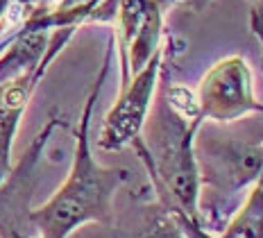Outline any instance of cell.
I'll return each mask as SVG.
<instances>
[{"instance_id":"cell-4","label":"cell","mask_w":263,"mask_h":238,"mask_svg":"<svg viewBox=\"0 0 263 238\" xmlns=\"http://www.w3.org/2000/svg\"><path fill=\"white\" fill-rule=\"evenodd\" d=\"M73 27L50 32H16L0 57V181L12 170V148L32 93L66 43Z\"/></svg>"},{"instance_id":"cell-3","label":"cell","mask_w":263,"mask_h":238,"mask_svg":"<svg viewBox=\"0 0 263 238\" xmlns=\"http://www.w3.org/2000/svg\"><path fill=\"white\" fill-rule=\"evenodd\" d=\"M202 227L220 234L263 173V114L232 123L202 120L193 141Z\"/></svg>"},{"instance_id":"cell-11","label":"cell","mask_w":263,"mask_h":238,"mask_svg":"<svg viewBox=\"0 0 263 238\" xmlns=\"http://www.w3.org/2000/svg\"><path fill=\"white\" fill-rule=\"evenodd\" d=\"M250 25H252V32H254V36L259 39V43L263 46V7H259V5H252Z\"/></svg>"},{"instance_id":"cell-5","label":"cell","mask_w":263,"mask_h":238,"mask_svg":"<svg viewBox=\"0 0 263 238\" xmlns=\"http://www.w3.org/2000/svg\"><path fill=\"white\" fill-rule=\"evenodd\" d=\"M66 118L52 112L39 136L21 157L18 166H12L9 175L0 181V238H34L32 225V195L36 186V168L48 141L57 127H66Z\"/></svg>"},{"instance_id":"cell-8","label":"cell","mask_w":263,"mask_h":238,"mask_svg":"<svg viewBox=\"0 0 263 238\" xmlns=\"http://www.w3.org/2000/svg\"><path fill=\"white\" fill-rule=\"evenodd\" d=\"M161 64H163V48L145 64L143 70H139L132 77L127 84H120V93L116 102H114V107L107 112L100 136H98L100 150L118 152L123 148L132 145V141L141 136V130L145 125V118L150 114L152 100H155L157 93Z\"/></svg>"},{"instance_id":"cell-12","label":"cell","mask_w":263,"mask_h":238,"mask_svg":"<svg viewBox=\"0 0 263 238\" xmlns=\"http://www.w3.org/2000/svg\"><path fill=\"white\" fill-rule=\"evenodd\" d=\"M166 3H168V7H171V5H184V7H189L191 12L200 14V12H204V9L209 7L211 0H166Z\"/></svg>"},{"instance_id":"cell-2","label":"cell","mask_w":263,"mask_h":238,"mask_svg":"<svg viewBox=\"0 0 263 238\" xmlns=\"http://www.w3.org/2000/svg\"><path fill=\"white\" fill-rule=\"evenodd\" d=\"M111 54L114 41H109L105 62L100 66V73L93 82L91 93L82 109L80 125L75 132L73 163H70L64 184L54 191V195L46 204L32 209V225L39 238H68L86 223L109 225L120 188L129 179V173L125 168L100 166L91 152L93 109H96L102 84L111 68Z\"/></svg>"},{"instance_id":"cell-7","label":"cell","mask_w":263,"mask_h":238,"mask_svg":"<svg viewBox=\"0 0 263 238\" xmlns=\"http://www.w3.org/2000/svg\"><path fill=\"white\" fill-rule=\"evenodd\" d=\"M166 0H120L116 12V41L120 57V84H127L163 48Z\"/></svg>"},{"instance_id":"cell-16","label":"cell","mask_w":263,"mask_h":238,"mask_svg":"<svg viewBox=\"0 0 263 238\" xmlns=\"http://www.w3.org/2000/svg\"><path fill=\"white\" fill-rule=\"evenodd\" d=\"M261 52H263V46H261ZM261 68H263V54H261Z\"/></svg>"},{"instance_id":"cell-13","label":"cell","mask_w":263,"mask_h":238,"mask_svg":"<svg viewBox=\"0 0 263 238\" xmlns=\"http://www.w3.org/2000/svg\"><path fill=\"white\" fill-rule=\"evenodd\" d=\"M18 3L27 7H39V5H50V0H18Z\"/></svg>"},{"instance_id":"cell-6","label":"cell","mask_w":263,"mask_h":238,"mask_svg":"<svg viewBox=\"0 0 263 238\" xmlns=\"http://www.w3.org/2000/svg\"><path fill=\"white\" fill-rule=\"evenodd\" d=\"M195 96L202 118L213 123H232L252 114H263V102L254 96L252 68L240 54L213 64L202 75Z\"/></svg>"},{"instance_id":"cell-14","label":"cell","mask_w":263,"mask_h":238,"mask_svg":"<svg viewBox=\"0 0 263 238\" xmlns=\"http://www.w3.org/2000/svg\"><path fill=\"white\" fill-rule=\"evenodd\" d=\"M9 9V0H0V23H3V16Z\"/></svg>"},{"instance_id":"cell-10","label":"cell","mask_w":263,"mask_h":238,"mask_svg":"<svg viewBox=\"0 0 263 238\" xmlns=\"http://www.w3.org/2000/svg\"><path fill=\"white\" fill-rule=\"evenodd\" d=\"M218 238H263V173L252 184Z\"/></svg>"},{"instance_id":"cell-1","label":"cell","mask_w":263,"mask_h":238,"mask_svg":"<svg viewBox=\"0 0 263 238\" xmlns=\"http://www.w3.org/2000/svg\"><path fill=\"white\" fill-rule=\"evenodd\" d=\"M202 120L197 96L184 84H171L166 64H161L150 114L141 136L132 141L150 179L152 195L171 213H182L200 225V179L193 141Z\"/></svg>"},{"instance_id":"cell-9","label":"cell","mask_w":263,"mask_h":238,"mask_svg":"<svg viewBox=\"0 0 263 238\" xmlns=\"http://www.w3.org/2000/svg\"><path fill=\"white\" fill-rule=\"evenodd\" d=\"M114 238H186L177 218L152 195L145 200L141 195H132L120 209L114 204L111 223Z\"/></svg>"},{"instance_id":"cell-15","label":"cell","mask_w":263,"mask_h":238,"mask_svg":"<svg viewBox=\"0 0 263 238\" xmlns=\"http://www.w3.org/2000/svg\"><path fill=\"white\" fill-rule=\"evenodd\" d=\"M252 5H259V7H263V0H250Z\"/></svg>"}]
</instances>
